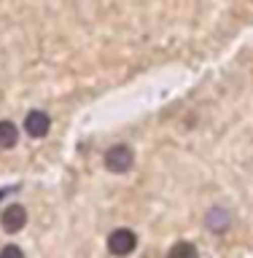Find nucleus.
Masks as SVG:
<instances>
[{
	"instance_id": "5",
	"label": "nucleus",
	"mask_w": 253,
	"mask_h": 258,
	"mask_svg": "<svg viewBox=\"0 0 253 258\" xmlns=\"http://www.w3.org/2000/svg\"><path fill=\"white\" fill-rule=\"evenodd\" d=\"M205 223H208V229H213V231H224L226 226L232 223V215L226 213L224 207H213V210H210V213H208Z\"/></svg>"
},
{
	"instance_id": "4",
	"label": "nucleus",
	"mask_w": 253,
	"mask_h": 258,
	"mask_svg": "<svg viewBox=\"0 0 253 258\" xmlns=\"http://www.w3.org/2000/svg\"><path fill=\"white\" fill-rule=\"evenodd\" d=\"M48 126H52V118L43 110H30L27 118H24V129H27L30 137H43L48 132Z\"/></svg>"
},
{
	"instance_id": "2",
	"label": "nucleus",
	"mask_w": 253,
	"mask_h": 258,
	"mask_svg": "<svg viewBox=\"0 0 253 258\" xmlns=\"http://www.w3.org/2000/svg\"><path fill=\"white\" fill-rule=\"evenodd\" d=\"M135 245H137V237L129 229H116L108 237V250L113 255H129L135 250Z\"/></svg>"
},
{
	"instance_id": "6",
	"label": "nucleus",
	"mask_w": 253,
	"mask_h": 258,
	"mask_svg": "<svg viewBox=\"0 0 253 258\" xmlns=\"http://www.w3.org/2000/svg\"><path fill=\"white\" fill-rule=\"evenodd\" d=\"M16 140H19V129H16V124H11V121H0V151L14 148Z\"/></svg>"
},
{
	"instance_id": "7",
	"label": "nucleus",
	"mask_w": 253,
	"mask_h": 258,
	"mask_svg": "<svg viewBox=\"0 0 253 258\" xmlns=\"http://www.w3.org/2000/svg\"><path fill=\"white\" fill-rule=\"evenodd\" d=\"M167 258H197V247L191 242H175L170 247V255Z\"/></svg>"
},
{
	"instance_id": "8",
	"label": "nucleus",
	"mask_w": 253,
	"mask_h": 258,
	"mask_svg": "<svg viewBox=\"0 0 253 258\" xmlns=\"http://www.w3.org/2000/svg\"><path fill=\"white\" fill-rule=\"evenodd\" d=\"M0 258H24V253L16 245H6L3 250H0Z\"/></svg>"
},
{
	"instance_id": "1",
	"label": "nucleus",
	"mask_w": 253,
	"mask_h": 258,
	"mask_svg": "<svg viewBox=\"0 0 253 258\" xmlns=\"http://www.w3.org/2000/svg\"><path fill=\"white\" fill-rule=\"evenodd\" d=\"M132 161H135V153H132V148H129V145H113V148L105 153V167H108L113 175L129 172Z\"/></svg>"
},
{
	"instance_id": "3",
	"label": "nucleus",
	"mask_w": 253,
	"mask_h": 258,
	"mask_svg": "<svg viewBox=\"0 0 253 258\" xmlns=\"http://www.w3.org/2000/svg\"><path fill=\"white\" fill-rule=\"evenodd\" d=\"M0 223H3V229L8 234H16L24 229V223H27V210L22 205H11L3 210V215H0Z\"/></svg>"
}]
</instances>
